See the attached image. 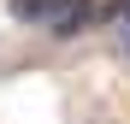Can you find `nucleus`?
<instances>
[{
	"label": "nucleus",
	"mask_w": 130,
	"mask_h": 124,
	"mask_svg": "<svg viewBox=\"0 0 130 124\" xmlns=\"http://www.w3.org/2000/svg\"><path fill=\"white\" fill-rule=\"evenodd\" d=\"M95 24H106V6H101V0H59L41 30H47L53 41H71V36H89Z\"/></svg>",
	"instance_id": "nucleus-1"
},
{
	"label": "nucleus",
	"mask_w": 130,
	"mask_h": 124,
	"mask_svg": "<svg viewBox=\"0 0 130 124\" xmlns=\"http://www.w3.org/2000/svg\"><path fill=\"white\" fill-rule=\"evenodd\" d=\"M118 6H130V0H112V6H106V12H118Z\"/></svg>",
	"instance_id": "nucleus-3"
},
{
	"label": "nucleus",
	"mask_w": 130,
	"mask_h": 124,
	"mask_svg": "<svg viewBox=\"0 0 130 124\" xmlns=\"http://www.w3.org/2000/svg\"><path fill=\"white\" fill-rule=\"evenodd\" d=\"M59 0H6V12H12V24H47Z\"/></svg>",
	"instance_id": "nucleus-2"
}]
</instances>
